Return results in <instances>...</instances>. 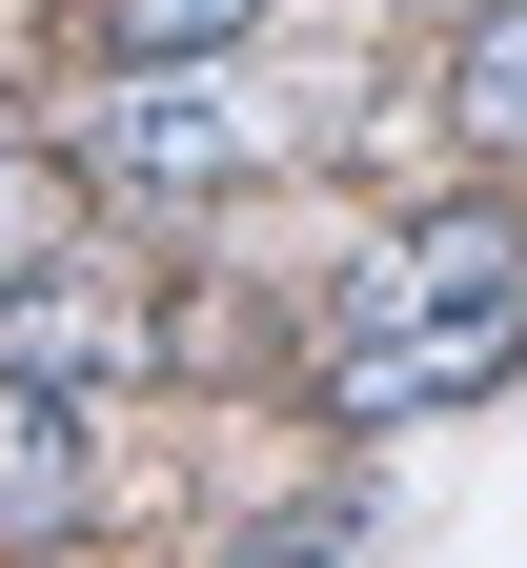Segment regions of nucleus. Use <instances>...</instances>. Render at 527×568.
I'll return each mask as SVG.
<instances>
[{"mask_svg": "<svg viewBox=\"0 0 527 568\" xmlns=\"http://www.w3.org/2000/svg\"><path fill=\"white\" fill-rule=\"evenodd\" d=\"M527 366V224L507 203H446L386 264L325 305V406L345 426H426V406H487Z\"/></svg>", "mask_w": 527, "mask_h": 568, "instance_id": "nucleus-1", "label": "nucleus"}, {"mask_svg": "<svg viewBox=\"0 0 527 568\" xmlns=\"http://www.w3.org/2000/svg\"><path fill=\"white\" fill-rule=\"evenodd\" d=\"M82 163H102L122 203H223V183H264V122L223 102V82H183V102H102Z\"/></svg>", "mask_w": 527, "mask_h": 568, "instance_id": "nucleus-2", "label": "nucleus"}, {"mask_svg": "<svg viewBox=\"0 0 527 568\" xmlns=\"http://www.w3.org/2000/svg\"><path fill=\"white\" fill-rule=\"evenodd\" d=\"M61 508H82V386L0 366V528H61Z\"/></svg>", "mask_w": 527, "mask_h": 568, "instance_id": "nucleus-3", "label": "nucleus"}, {"mask_svg": "<svg viewBox=\"0 0 527 568\" xmlns=\"http://www.w3.org/2000/svg\"><path fill=\"white\" fill-rule=\"evenodd\" d=\"M0 366H61V386H82V366H122V305H102V284H21Z\"/></svg>", "mask_w": 527, "mask_h": 568, "instance_id": "nucleus-4", "label": "nucleus"}, {"mask_svg": "<svg viewBox=\"0 0 527 568\" xmlns=\"http://www.w3.org/2000/svg\"><path fill=\"white\" fill-rule=\"evenodd\" d=\"M82 21H102V61H223L264 0H82Z\"/></svg>", "mask_w": 527, "mask_h": 568, "instance_id": "nucleus-5", "label": "nucleus"}, {"mask_svg": "<svg viewBox=\"0 0 527 568\" xmlns=\"http://www.w3.org/2000/svg\"><path fill=\"white\" fill-rule=\"evenodd\" d=\"M446 102H467L487 142H527V0H487V21H467V82H446Z\"/></svg>", "mask_w": 527, "mask_h": 568, "instance_id": "nucleus-6", "label": "nucleus"}, {"mask_svg": "<svg viewBox=\"0 0 527 568\" xmlns=\"http://www.w3.org/2000/svg\"><path fill=\"white\" fill-rule=\"evenodd\" d=\"M41 224H61V183H41V163H0V264H41Z\"/></svg>", "mask_w": 527, "mask_h": 568, "instance_id": "nucleus-7", "label": "nucleus"}]
</instances>
